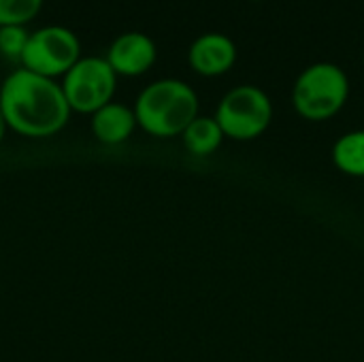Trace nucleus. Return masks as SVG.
<instances>
[{"label": "nucleus", "instance_id": "1", "mask_svg": "<svg viewBox=\"0 0 364 362\" xmlns=\"http://www.w3.org/2000/svg\"><path fill=\"white\" fill-rule=\"evenodd\" d=\"M0 109L9 130L28 139L58 134L73 115L62 83L23 66L4 77L0 85Z\"/></svg>", "mask_w": 364, "mask_h": 362}, {"label": "nucleus", "instance_id": "2", "mask_svg": "<svg viewBox=\"0 0 364 362\" xmlns=\"http://www.w3.org/2000/svg\"><path fill=\"white\" fill-rule=\"evenodd\" d=\"M139 128L158 139L181 137L186 126L198 115V96L181 79H158L141 90L134 102Z\"/></svg>", "mask_w": 364, "mask_h": 362}, {"label": "nucleus", "instance_id": "3", "mask_svg": "<svg viewBox=\"0 0 364 362\" xmlns=\"http://www.w3.org/2000/svg\"><path fill=\"white\" fill-rule=\"evenodd\" d=\"M348 96L350 79L346 70L333 62H316L296 77L292 107L303 119L324 122L346 107Z\"/></svg>", "mask_w": 364, "mask_h": 362}, {"label": "nucleus", "instance_id": "4", "mask_svg": "<svg viewBox=\"0 0 364 362\" xmlns=\"http://www.w3.org/2000/svg\"><path fill=\"white\" fill-rule=\"evenodd\" d=\"M117 75L100 55H81L62 77L64 96L73 113L92 115L102 105L111 102L117 90Z\"/></svg>", "mask_w": 364, "mask_h": 362}, {"label": "nucleus", "instance_id": "5", "mask_svg": "<svg viewBox=\"0 0 364 362\" xmlns=\"http://www.w3.org/2000/svg\"><path fill=\"white\" fill-rule=\"evenodd\" d=\"M215 119L228 139L252 141L269 128L273 119V105L267 92L258 85H237L220 100Z\"/></svg>", "mask_w": 364, "mask_h": 362}, {"label": "nucleus", "instance_id": "6", "mask_svg": "<svg viewBox=\"0 0 364 362\" xmlns=\"http://www.w3.org/2000/svg\"><path fill=\"white\" fill-rule=\"evenodd\" d=\"M81 41L66 26H43L28 36V45L19 66L47 77H64V73L81 58Z\"/></svg>", "mask_w": 364, "mask_h": 362}, {"label": "nucleus", "instance_id": "7", "mask_svg": "<svg viewBox=\"0 0 364 362\" xmlns=\"http://www.w3.org/2000/svg\"><path fill=\"white\" fill-rule=\"evenodd\" d=\"M105 58L117 77H141L156 64L158 49L151 36L130 30L111 41Z\"/></svg>", "mask_w": 364, "mask_h": 362}, {"label": "nucleus", "instance_id": "8", "mask_svg": "<svg viewBox=\"0 0 364 362\" xmlns=\"http://www.w3.org/2000/svg\"><path fill=\"white\" fill-rule=\"evenodd\" d=\"M237 62V45L222 32L196 36L188 49V64L200 77H222Z\"/></svg>", "mask_w": 364, "mask_h": 362}, {"label": "nucleus", "instance_id": "9", "mask_svg": "<svg viewBox=\"0 0 364 362\" xmlns=\"http://www.w3.org/2000/svg\"><path fill=\"white\" fill-rule=\"evenodd\" d=\"M90 117H92L90 119L92 134L102 145H122V143H126L132 137V132L136 130V126H139L134 109L124 105V102H117V100H111V102L102 105Z\"/></svg>", "mask_w": 364, "mask_h": 362}, {"label": "nucleus", "instance_id": "10", "mask_svg": "<svg viewBox=\"0 0 364 362\" xmlns=\"http://www.w3.org/2000/svg\"><path fill=\"white\" fill-rule=\"evenodd\" d=\"M224 139H226V134H224L220 122L215 119V115L213 117L196 115L181 132L183 147L192 156H211L222 145Z\"/></svg>", "mask_w": 364, "mask_h": 362}, {"label": "nucleus", "instance_id": "11", "mask_svg": "<svg viewBox=\"0 0 364 362\" xmlns=\"http://www.w3.org/2000/svg\"><path fill=\"white\" fill-rule=\"evenodd\" d=\"M333 162L350 177H364V130H352L337 139L333 145Z\"/></svg>", "mask_w": 364, "mask_h": 362}, {"label": "nucleus", "instance_id": "12", "mask_svg": "<svg viewBox=\"0 0 364 362\" xmlns=\"http://www.w3.org/2000/svg\"><path fill=\"white\" fill-rule=\"evenodd\" d=\"M45 0H0V26H28Z\"/></svg>", "mask_w": 364, "mask_h": 362}, {"label": "nucleus", "instance_id": "13", "mask_svg": "<svg viewBox=\"0 0 364 362\" xmlns=\"http://www.w3.org/2000/svg\"><path fill=\"white\" fill-rule=\"evenodd\" d=\"M28 36L30 32L26 26H0V55L19 62L28 45Z\"/></svg>", "mask_w": 364, "mask_h": 362}, {"label": "nucleus", "instance_id": "14", "mask_svg": "<svg viewBox=\"0 0 364 362\" xmlns=\"http://www.w3.org/2000/svg\"><path fill=\"white\" fill-rule=\"evenodd\" d=\"M6 130H9V126H6L4 115H2V109H0V143H2V139H4V134H6Z\"/></svg>", "mask_w": 364, "mask_h": 362}, {"label": "nucleus", "instance_id": "15", "mask_svg": "<svg viewBox=\"0 0 364 362\" xmlns=\"http://www.w3.org/2000/svg\"><path fill=\"white\" fill-rule=\"evenodd\" d=\"M254 2H258V0H254Z\"/></svg>", "mask_w": 364, "mask_h": 362}]
</instances>
